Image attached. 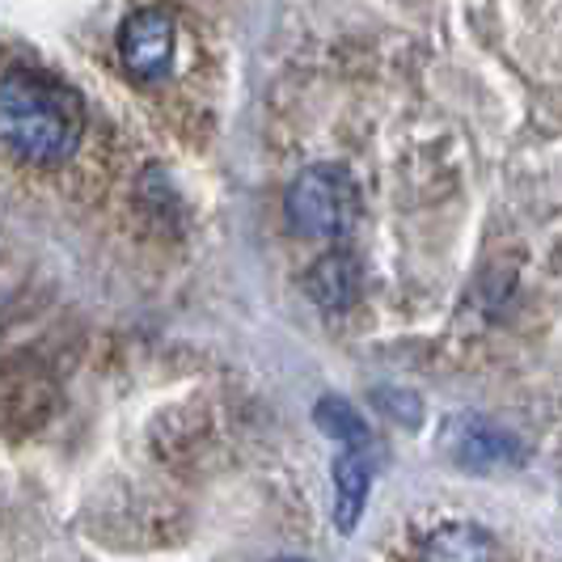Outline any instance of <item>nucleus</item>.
<instances>
[{
    "mask_svg": "<svg viewBox=\"0 0 562 562\" xmlns=\"http://www.w3.org/2000/svg\"><path fill=\"white\" fill-rule=\"evenodd\" d=\"M85 136V111L72 89L34 68L0 77V144L30 166H59Z\"/></svg>",
    "mask_w": 562,
    "mask_h": 562,
    "instance_id": "1",
    "label": "nucleus"
},
{
    "mask_svg": "<svg viewBox=\"0 0 562 562\" xmlns=\"http://www.w3.org/2000/svg\"><path fill=\"white\" fill-rule=\"evenodd\" d=\"M288 228L310 241H335L351 233L360 216V191L351 173L338 166H310L283 195Z\"/></svg>",
    "mask_w": 562,
    "mask_h": 562,
    "instance_id": "2",
    "label": "nucleus"
},
{
    "mask_svg": "<svg viewBox=\"0 0 562 562\" xmlns=\"http://www.w3.org/2000/svg\"><path fill=\"white\" fill-rule=\"evenodd\" d=\"M119 56L140 81L166 77L173 64V22L166 9H136L119 30Z\"/></svg>",
    "mask_w": 562,
    "mask_h": 562,
    "instance_id": "3",
    "label": "nucleus"
},
{
    "mask_svg": "<svg viewBox=\"0 0 562 562\" xmlns=\"http://www.w3.org/2000/svg\"><path fill=\"white\" fill-rule=\"evenodd\" d=\"M445 452L461 470H499L520 461V445L507 436L504 427L479 415H457L445 427Z\"/></svg>",
    "mask_w": 562,
    "mask_h": 562,
    "instance_id": "4",
    "label": "nucleus"
},
{
    "mask_svg": "<svg viewBox=\"0 0 562 562\" xmlns=\"http://www.w3.org/2000/svg\"><path fill=\"white\" fill-rule=\"evenodd\" d=\"M305 288H310V296L326 313H347L360 301V292H364V271H360L356 254L330 250L310 267Z\"/></svg>",
    "mask_w": 562,
    "mask_h": 562,
    "instance_id": "5",
    "label": "nucleus"
},
{
    "mask_svg": "<svg viewBox=\"0 0 562 562\" xmlns=\"http://www.w3.org/2000/svg\"><path fill=\"white\" fill-rule=\"evenodd\" d=\"M330 482H335V525L338 533H356L360 516L368 507V486H372V470H368L364 449L342 445L330 461Z\"/></svg>",
    "mask_w": 562,
    "mask_h": 562,
    "instance_id": "6",
    "label": "nucleus"
},
{
    "mask_svg": "<svg viewBox=\"0 0 562 562\" xmlns=\"http://www.w3.org/2000/svg\"><path fill=\"white\" fill-rule=\"evenodd\" d=\"M419 562H495V541L479 525H445L423 541Z\"/></svg>",
    "mask_w": 562,
    "mask_h": 562,
    "instance_id": "7",
    "label": "nucleus"
},
{
    "mask_svg": "<svg viewBox=\"0 0 562 562\" xmlns=\"http://www.w3.org/2000/svg\"><path fill=\"white\" fill-rule=\"evenodd\" d=\"M313 419H317V427H322L326 436H335V440L351 445V449H368V445H372L364 419H360L342 397H322L317 411H313Z\"/></svg>",
    "mask_w": 562,
    "mask_h": 562,
    "instance_id": "8",
    "label": "nucleus"
},
{
    "mask_svg": "<svg viewBox=\"0 0 562 562\" xmlns=\"http://www.w3.org/2000/svg\"><path fill=\"white\" fill-rule=\"evenodd\" d=\"M276 562H305V559H276Z\"/></svg>",
    "mask_w": 562,
    "mask_h": 562,
    "instance_id": "9",
    "label": "nucleus"
}]
</instances>
